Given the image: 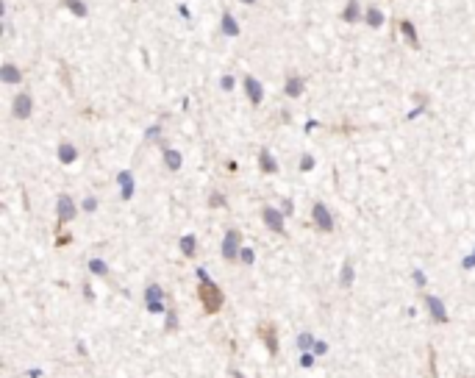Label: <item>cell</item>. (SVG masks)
I'll list each match as a JSON object with an SVG mask.
<instances>
[{
  "label": "cell",
  "instance_id": "1",
  "mask_svg": "<svg viewBox=\"0 0 475 378\" xmlns=\"http://www.w3.org/2000/svg\"><path fill=\"white\" fill-rule=\"evenodd\" d=\"M198 298H200V303H203V311H206V314H217V311L223 309V289H220L211 278L200 281Z\"/></svg>",
  "mask_w": 475,
  "mask_h": 378
},
{
  "label": "cell",
  "instance_id": "2",
  "mask_svg": "<svg viewBox=\"0 0 475 378\" xmlns=\"http://www.w3.org/2000/svg\"><path fill=\"white\" fill-rule=\"evenodd\" d=\"M242 253V236H239V231H228L223 239V259L225 261H236V256Z\"/></svg>",
  "mask_w": 475,
  "mask_h": 378
},
{
  "label": "cell",
  "instance_id": "3",
  "mask_svg": "<svg viewBox=\"0 0 475 378\" xmlns=\"http://www.w3.org/2000/svg\"><path fill=\"white\" fill-rule=\"evenodd\" d=\"M259 336L261 342L267 345V353L270 356H278V351H281V345H278V331L272 323H259Z\"/></svg>",
  "mask_w": 475,
  "mask_h": 378
},
{
  "label": "cell",
  "instance_id": "4",
  "mask_svg": "<svg viewBox=\"0 0 475 378\" xmlns=\"http://www.w3.org/2000/svg\"><path fill=\"white\" fill-rule=\"evenodd\" d=\"M145 306L147 311H153V314H161L164 311V289L161 286H156V284H150L145 292Z\"/></svg>",
  "mask_w": 475,
  "mask_h": 378
},
{
  "label": "cell",
  "instance_id": "5",
  "mask_svg": "<svg viewBox=\"0 0 475 378\" xmlns=\"http://www.w3.org/2000/svg\"><path fill=\"white\" fill-rule=\"evenodd\" d=\"M311 220H314V225H317L320 231H334V217H331V212L325 209V203H314V206H311Z\"/></svg>",
  "mask_w": 475,
  "mask_h": 378
},
{
  "label": "cell",
  "instance_id": "6",
  "mask_svg": "<svg viewBox=\"0 0 475 378\" xmlns=\"http://www.w3.org/2000/svg\"><path fill=\"white\" fill-rule=\"evenodd\" d=\"M425 306H428V311H431V317L436 323H448V309L436 295H425Z\"/></svg>",
  "mask_w": 475,
  "mask_h": 378
},
{
  "label": "cell",
  "instance_id": "7",
  "mask_svg": "<svg viewBox=\"0 0 475 378\" xmlns=\"http://www.w3.org/2000/svg\"><path fill=\"white\" fill-rule=\"evenodd\" d=\"M72 217H75V203H72L69 195H61V198H59V228H61V225H67Z\"/></svg>",
  "mask_w": 475,
  "mask_h": 378
},
{
  "label": "cell",
  "instance_id": "8",
  "mask_svg": "<svg viewBox=\"0 0 475 378\" xmlns=\"http://www.w3.org/2000/svg\"><path fill=\"white\" fill-rule=\"evenodd\" d=\"M261 217H264V223H267L272 231H278V234L284 231V212H278V209H270L267 206L264 212H261Z\"/></svg>",
  "mask_w": 475,
  "mask_h": 378
},
{
  "label": "cell",
  "instance_id": "9",
  "mask_svg": "<svg viewBox=\"0 0 475 378\" xmlns=\"http://www.w3.org/2000/svg\"><path fill=\"white\" fill-rule=\"evenodd\" d=\"M14 117H20V120L31 117V94L28 92H20L14 97Z\"/></svg>",
  "mask_w": 475,
  "mask_h": 378
},
{
  "label": "cell",
  "instance_id": "10",
  "mask_svg": "<svg viewBox=\"0 0 475 378\" xmlns=\"http://www.w3.org/2000/svg\"><path fill=\"white\" fill-rule=\"evenodd\" d=\"M245 92H248V97H250L253 106L261 103V92H264V89H261V84L253 75H245Z\"/></svg>",
  "mask_w": 475,
  "mask_h": 378
},
{
  "label": "cell",
  "instance_id": "11",
  "mask_svg": "<svg viewBox=\"0 0 475 378\" xmlns=\"http://www.w3.org/2000/svg\"><path fill=\"white\" fill-rule=\"evenodd\" d=\"M117 181L122 184V200H131V198H134V175L125 170V172H120V178H117Z\"/></svg>",
  "mask_w": 475,
  "mask_h": 378
},
{
  "label": "cell",
  "instance_id": "12",
  "mask_svg": "<svg viewBox=\"0 0 475 378\" xmlns=\"http://www.w3.org/2000/svg\"><path fill=\"white\" fill-rule=\"evenodd\" d=\"M75 156H78L75 145H69V142H61V145H59V162L72 164V162H75Z\"/></svg>",
  "mask_w": 475,
  "mask_h": 378
},
{
  "label": "cell",
  "instance_id": "13",
  "mask_svg": "<svg viewBox=\"0 0 475 378\" xmlns=\"http://www.w3.org/2000/svg\"><path fill=\"white\" fill-rule=\"evenodd\" d=\"M259 164H261V170H264V172H278V164H275V159H272L270 150H261V153H259Z\"/></svg>",
  "mask_w": 475,
  "mask_h": 378
},
{
  "label": "cell",
  "instance_id": "14",
  "mask_svg": "<svg viewBox=\"0 0 475 378\" xmlns=\"http://www.w3.org/2000/svg\"><path fill=\"white\" fill-rule=\"evenodd\" d=\"M3 81H6V84H17V81H23V72H20L14 64H6V67H3Z\"/></svg>",
  "mask_w": 475,
  "mask_h": 378
},
{
  "label": "cell",
  "instance_id": "15",
  "mask_svg": "<svg viewBox=\"0 0 475 378\" xmlns=\"http://www.w3.org/2000/svg\"><path fill=\"white\" fill-rule=\"evenodd\" d=\"M342 20H345V23H356V20H359V0H347V9H345V14H342Z\"/></svg>",
  "mask_w": 475,
  "mask_h": 378
},
{
  "label": "cell",
  "instance_id": "16",
  "mask_svg": "<svg viewBox=\"0 0 475 378\" xmlns=\"http://www.w3.org/2000/svg\"><path fill=\"white\" fill-rule=\"evenodd\" d=\"M195 248H198V239L192 236V234H186L181 239V253L183 256H195Z\"/></svg>",
  "mask_w": 475,
  "mask_h": 378
},
{
  "label": "cell",
  "instance_id": "17",
  "mask_svg": "<svg viewBox=\"0 0 475 378\" xmlns=\"http://www.w3.org/2000/svg\"><path fill=\"white\" fill-rule=\"evenodd\" d=\"M300 92H303V78H289V81H286V94L297 97Z\"/></svg>",
  "mask_w": 475,
  "mask_h": 378
},
{
  "label": "cell",
  "instance_id": "18",
  "mask_svg": "<svg viewBox=\"0 0 475 378\" xmlns=\"http://www.w3.org/2000/svg\"><path fill=\"white\" fill-rule=\"evenodd\" d=\"M164 159H167V167L170 170H178L181 167V153L178 150H164Z\"/></svg>",
  "mask_w": 475,
  "mask_h": 378
},
{
  "label": "cell",
  "instance_id": "19",
  "mask_svg": "<svg viewBox=\"0 0 475 378\" xmlns=\"http://www.w3.org/2000/svg\"><path fill=\"white\" fill-rule=\"evenodd\" d=\"M223 31H225L228 36H236V34H239V28H236V20H233L231 14H225V17H223Z\"/></svg>",
  "mask_w": 475,
  "mask_h": 378
},
{
  "label": "cell",
  "instance_id": "20",
  "mask_svg": "<svg viewBox=\"0 0 475 378\" xmlns=\"http://www.w3.org/2000/svg\"><path fill=\"white\" fill-rule=\"evenodd\" d=\"M381 23H384V14H381L378 9H367V25H370V28H378Z\"/></svg>",
  "mask_w": 475,
  "mask_h": 378
},
{
  "label": "cell",
  "instance_id": "21",
  "mask_svg": "<svg viewBox=\"0 0 475 378\" xmlns=\"http://www.w3.org/2000/svg\"><path fill=\"white\" fill-rule=\"evenodd\" d=\"M350 284H353V264H350V261H345V267H342V286L347 289Z\"/></svg>",
  "mask_w": 475,
  "mask_h": 378
},
{
  "label": "cell",
  "instance_id": "22",
  "mask_svg": "<svg viewBox=\"0 0 475 378\" xmlns=\"http://www.w3.org/2000/svg\"><path fill=\"white\" fill-rule=\"evenodd\" d=\"M89 270L97 275H106L109 273V267H106V261H100V259H89Z\"/></svg>",
  "mask_w": 475,
  "mask_h": 378
},
{
  "label": "cell",
  "instance_id": "23",
  "mask_svg": "<svg viewBox=\"0 0 475 378\" xmlns=\"http://www.w3.org/2000/svg\"><path fill=\"white\" fill-rule=\"evenodd\" d=\"M400 31H403V34L411 39V45H414V47L420 45V42H417V31H414V25H411V23H400Z\"/></svg>",
  "mask_w": 475,
  "mask_h": 378
},
{
  "label": "cell",
  "instance_id": "24",
  "mask_svg": "<svg viewBox=\"0 0 475 378\" xmlns=\"http://www.w3.org/2000/svg\"><path fill=\"white\" fill-rule=\"evenodd\" d=\"M297 345H300V351H309L311 345H314V336H311V334H300V336H297Z\"/></svg>",
  "mask_w": 475,
  "mask_h": 378
},
{
  "label": "cell",
  "instance_id": "25",
  "mask_svg": "<svg viewBox=\"0 0 475 378\" xmlns=\"http://www.w3.org/2000/svg\"><path fill=\"white\" fill-rule=\"evenodd\" d=\"M178 326V311L175 309H167V331H173Z\"/></svg>",
  "mask_w": 475,
  "mask_h": 378
},
{
  "label": "cell",
  "instance_id": "26",
  "mask_svg": "<svg viewBox=\"0 0 475 378\" xmlns=\"http://www.w3.org/2000/svg\"><path fill=\"white\" fill-rule=\"evenodd\" d=\"M64 3H67V6H69V9H72V11H75L78 17H84V14H87V9L81 6V0H64Z\"/></svg>",
  "mask_w": 475,
  "mask_h": 378
},
{
  "label": "cell",
  "instance_id": "27",
  "mask_svg": "<svg viewBox=\"0 0 475 378\" xmlns=\"http://www.w3.org/2000/svg\"><path fill=\"white\" fill-rule=\"evenodd\" d=\"M208 206H211V209H217V206H225V198H223V195H220V192H214V195L208 198Z\"/></svg>",
  "mask_w": 475,
  "mask_h": 378
},
{
  "label": "cell",
  "instance_id": "28",
  "mask_svg": "<svg viewBox=\"0 0 475 378\" xmlns=\"http://www.w3.org/2000/svg\"><path fill=\"white\" fill-rule=\"evenodd\" d=\"M428 367H431V378H436V353H433V348L428 351Z\"/></svg>",
  "mask_w": 475,
  "mask_h": 378
},
{
  "label": "cell",
  "instance_id": "29",
  "mask_svg": "<svg viewBox=\"0 0 475 378\" xmlns=\"http://www.w3.org/2000/svg\"><path fill=\"white\" fill-rule=\"evenodd\" d=\"M314 359H317V356H314V353L303 351V356H300V364H303V367H311V364H314Z\"/></svg>",
  "mask_w": 475,
  "mask_h": 378
},
{
  "label": "cell",
  "instance_id": "30",
  "mask_svg": "<svg viewBox=\"0 0 475 378\" xmlns=\"http://www.w3.org/2000/svg\"><path fill=\"white\" fill-rule=\"evenodd\" d=\"M239 259H242L245 264H253V259H256V256H253V250H250V248H242V253H239Z\"/></svg>",
  "mask_w": 475,
  "mask_h": 378
},
{
  "label": "cell",
  "instance_id": "31",
  "mask_svg": "<svg viewBox=\"0 0 475 378\" xmlns=\"http://www.w3.org/2000/svg\"><path fill=\"white\" fill-rule=\"evenodd\" d=\"M314 167V156H303V162H300V170L306 172V170H311Z\"/></svg>",
  "mask_w": 475,
  "mask_h": 378
},
{
  "label": "cell",
  "instance_id": "32",
  "mask_svg": "<svg viewBox=\"0 0 475 378\" xmlns=\"http://www.w3.org/2000/svg\"><path fill=\"white\" fill-rule=\"evenodd\" d=\"M95 209H97V200L95 198H87V200H84V212H95Z\"/></svg>",
  "mask_w": 475,
  "mask_h": 378
},
{
  "label": "cell",
  "instance_id": "33",
  "mask_svg": "<svg viewBox=\"0 0 475 378\" xmlns=\"http://www.w3.org/2000/svg\"><path fill=\"white\" fill-rule=\"evenodd\" d=\"M328 351V345L325 342H314V353H325Z\"/></svg>",
  "mask_w": 475,
  "mask_h": 378
},
{
  "label": "cell",
  "instance_id": "34",
  "mask_svg": "<svg viewBox=\"0 0 475 378\" xmlns=\"http://www.w3.org/2000/svg\"><path fill=\"white\" fill-rule=\"evenodd\" d=\"M414 281H417V286H425V275L420 273V270H417V273H414Z\"/></svg>",
  "mask_w": 475,
  "mask_h": 378
},
{
  "label": "cell",
  "instance_id": "35",
  "mask_svg": "<svg viewBox=\"0 0 475 378\" xmlns=\"http://www.w3.org/2000/svg\"><path fill=\"white\" fill-rule=\"evenodd\" d=\"M292 200H284V209H281V212H284V214H292Z\"/></svg>",
  "mask_w": 475,
  "mask_h": 378
},
{
  "label": "cell",
  "instance_id": "36",
  "mask_svg": "<svg viewBox=\"0 0 475 378\" xmlns=\"http://www.w3.org/2000/svg\"><path fill=\"white\" fill-rule=\"evenodd\" d=\"M231 376H233V378H245L242 373H239V370H231Z\"/></svg>",
  "mask_w": 475,
  "mask_h": 378
},
{
  "label": "cell",
  "instance_id": "37",
  "mask_svg": "<svg viewBox=\"0 0 475 378\" xmlns=\"http://www.w3.org/2000/svg\"><path fill=\"white\" fill-rule=\"evenodd\" d=\"M245 3H250V6H253V3H259V0H245Z\"/></svg>",
  "mask_w": 475,
  "mask_h": 378
}]
</instances>
